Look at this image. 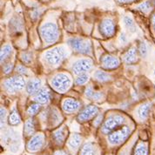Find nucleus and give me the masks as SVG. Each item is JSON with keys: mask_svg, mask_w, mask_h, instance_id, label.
Instances as JSON below:
<instances>
[{"mask_svg": "<svg viewBox=\"0 0 155 155\" xmlns=\"http://www.w3.org/2000/svg\"><path fill=\"white\" fill-rule=\"evenodd\" d=\"M67 51L64 46H57L47 51L44 54V59L51 65H59L67 57Z\"/></svg>", "mask_w": 155, "mask_h": 155, "instance_id": "f257e3e1", "label": "nucleus"}, {"mask_svg": "<svg viewBox=\"0 0 155 155\" xmlns=\"http://www.w3.org/2000/svg\"><path fill=\"white\" fill-rule=\"evenodd\" d=\"M39 33L44 43L46 45L54 44L58 39L59 31L58 28L54 23H45L39 29Z\"/></svg>", "mask_w": 155, "mask_h": 155, "instance_id": "f03ea898", "label": "nucleus"}, {"mask_svg": "<svg viewBox=\"0 0 155 155\" xmlns=\"http://www.w3.org/2000/svg\"><path fill=\"white\" fill-rule=\"evenodd\" d=\"M68 45L76 52L81 54H90L92 52V44L83 38H71L67 41Z\"/></svg>", "mask_w": 155, "mask_h": 155, "instance_id": "7ed1b4c3", "label": "nucleus"}, {"mask_svg": "<svg viewBox=\"0 0 155 155\" xmlns=\"http://www.w3.org/2000/svg\"><path fill=\"white\" fill-rule=\"evenodd\" d=\"M51 86L58 92H66L70 88L71 80V78L64 73H59L53 78L51 81Z\"/></svg>", "mask_w": 155, "mask_h": 155, "instance_id": "20e7f679", "label": "nucleus"}, {"mask_svg": "<svg viewBox=\"0 0 155 155\" xmlns=\"http://www.w3.org/2000/svg\"><path fill=\"white\" fill-rule=\"evenodd\" d=\"M25 81L21 76H14L10 78L4 82V87L9 93H15V92L21 91L25 88Z\"/></svg>", "mask_w": 155, "mask_h": 155, "instance_id": "39448f33", "label": "nucleus"}, {"mask_svg": "<svg viewBox=\"0 0 155 155\" xmlns=\"http://www.w3.org/2000/svg\"><path fill=\"white\" fill-rule=\"evenodd\" d=\"M124 123H125L124 117H122L121 115H113L105 121L102 127V132L104 134H109Z\"/></svg>", "mask_w": 155, "mask_h": 155, "instance_id": "423d86ee", "label": "nucleus"}, {"mask_svg": "<svg viewBox=\"0 0 155 155\" xmlns=\"http://www.w3.org/2000/svg\"><path fill=\"white\" fill-rule=\"evenodd\" d=\"M130 128L128 127H122L120 130L113 132L108 136L109 143L112 145H119L127 140V138L130 134Z\"/></svg>", "mask_w": 155, "mask_h": 155, "instance_id": "0eeeda50", "label": "nucleus"}, {"mask_svg": "<svg viewBox=\"0 0 155 155\" xmlns=\"http://www.w3.org/2000/svg\"><path fill=\"white\" fill-rule=\"evenodd\" d=\"M92 60L90 58H81L76 61L72 65V71L76 75L84 74L92 67Z\"/></svg>", "mask_w": 155, "mask_h": 155, "instance_id": "6e6552de", "label": "nucleus"}, {"mask_svg": "<svg viewBox=\"0 0 155 155\" xmlns=\"http://www.w3.org/2000/svg\"><path fill=\"white\" fill-rule=\"evenodd\" d=\"M45 144V136L43 134H35L27 144V150L31 153H35L40 150Z\"/></svg>", "mask_w": 155, "mask_h": 155, "instance_id": "1a4fd4ad", "label": "nucleus"}, {"mask_svg": "<svg viewBox=\"0 0 155 155\" xmlns=\"http://www.w3.org/2000/svg\"><path fill=\"white\" fill-rule=\"evenodd\" d=\"M99 113V108L96 106H89L87 107H85V109H83L82 112H80V113L78 115L77 120L78 122H85L87 120L92 119L94 116H96Z\"/></svg>", "mask_w": 155, "mask_h": 155, "instance_id": "9d476101", "label": "nucleus"}, {"mask_svg": "<svg viewBox=\"0 0 155 155\" xmlns=\"http://www.w3.org/2000/svg\"><path fill=\"white\" fill-rule=\"evenodd\" d=\"M99 30H100L101 34L104 37L111 38L115 33V25L112 19L106 18L100 23Z\"/></svg>", "mask_w": 155, "mask_h": 155, "instance_id": "9b49d317", "label": "nucleus"}, {"mask_svg": "<svg viewBox=\"0 0 155 155\" xmlns=\"http://www.w3.org/2000/svg\"><path fill=\"white\" fill-rule=\"evenodd\" d=\"M102 66L105 69H115L117 67H119L120 64V59L117 57L110 55V54H106L102 58Z\"/></svg>", "mask_w": 155, "mask_h": 155, "instance_id": "f8f14e48", "label": "nucleus"}, {"mask_svg": "<svg viewBox=\"0 0 155 155\" xmlns=\"http://www.w3.org/2000/svg\"><path fill=\"white\" fill-rule=\"evenodd\" d=\"M81 104L74 99L71 98H68L64 100L63 104H62V107L63 110L67 113H72L77 112L78 110L80 108Z\"/></svg>", "mask_w": 155, "mask_h": 155, "instance_id": "ddd939ff", "label": "nucleus"}, {"mask_svg": "<svg viewBox=\"0 0 155 155\" xmlns=\"http://www.w3.org/2000/svg\"><path fill=\"white\" fill-rule=\"evenodd\" d=\"M50 99H51V92L46 87L41 88L36 93L34 97V100L38 104H46L49 102Z\"/></svg>", "mask_w": 155, "mask_h": 155, "instance_id": "4468645a", "label": "nucleus"}, {"mask_svg": "<svg viewBox=\"0 0 155 155\" xmlns=\"http://www.w3.org/2000/svg\"><path fill=\"white\" fill-rule=\"evenodd\" d=\"M42 85V81L39 78H33L29 81V83L26 85V91L29 94H34L35 92H38Z\"/></svg>", "mask_w": 155, "mask_h": 155, "instance_id": "2eb2a0df", "label": "nucleus"}, {"mask_svg": "<svg viewBox=\"0 0 155 155\" xmlns=\"http://www.w3.org/2000/svg\"><path fill=\"white\" fill-rule=\"evenodd\" d=\"M137 50L132 47L127 51L123 56V60L127 64H134L137 61Z\"/></svg>", "mask_w": 155, "mask_h": 155, "instance_id": "dca6fc26", "label": "nucleus"}, {"mask_svg": "<svg viewBox=\"0 0 155 155\" xmlns=\"http://www.w3.org/2000/svg\"><path fill=\"white\" fill-rule=\"evenodd\" d=\"M81 141H82V138L79 134H72L68 140V146L71 150H77L81 144Z\"/></svg>", "mask_w": 155, "mask_h": 155, "instance_id": "f3484780", "label": "nucleus"}, {"mask_svg": "<svg viewBox=\"0 0 155 155\" xmlns=\"http://www.w3.org/2000/svg\"><path fill=\"white\" fill-rule=\"evenodd\" d=\"M152 104L151 103H145L143 105H141L140 107L138 109V115L140 117V119L142 120H145L149 115V112L151 110Z\"/></svg>", "mask_w": 155, "mask_h": 155, "instance_id": "a211bd4d", "label": "nucleus"}, {"mask_svg": "<svg viewBox=\"0 0 155 155\" xmlns=\"http://www.w3.org/2000/svg\"><path fill=\"white\" fill-rule=\"evenodd\" d=\"M53 139L56 141L57 144L58 145H62L64 141L65 140V130H64V127H61L59 129L56 130L53 133Z\"/></svg>", "mask_w": 155, "mask_h": 155, "instance_id": "6ab92c4d", "label": "nucleus"}, {"mask_svg": "<svg viewBox=\"0 0 155 155\" xmlns=\"http://www.w3.org/2000/svg\"><path fill=\"white\" fill-rule=\"evenodd\" d=\"M85 96L88 99H92V100H99L103 98V94L101 92L94 91L92 87H87L85 89Z\"/></svg>", "mask_w": 155, "mask_h": 155, "instance_id": "aec40b11", "label": "nucleus"}, {"mask_svg": "<svg viewBox=\"0 0 155 155\" xmlns=\"http://www.w3.org/2000/svg\"><path fill=\"white\" fill-rule=\"evenodd\" d=\"M12 52V47L11 45H5L1 48V51H0V60H1V64L8 57L11 55V53Z\"/></svg>", "mask_w": 155, "mask_h": 155, "instance_id": "412c9836", "label": "nucleus"}, {"mask_svg": "<svg viewBox=\"0 0 155 155\" xmlns=\"http://www.w3.org/2000/svg\"><path fill=\"white\" fill-rule=\"evenodd\" d=\"M134 155H148V145L145 142H140L134 150Z\"/></svg>", "mask_w": 155, "mask_h": 155, "instance_id": "4be33fe9", "label": "nucleus"}, {"mask_svg": "<svg viewBox=\"0 0 155 155\" xmlns=\"http://www.w3.org/2000/svg\"><path fill=\"white\" fill-rule=\"evenodd\" d=\"M35 131V125H34V121L32 119H29L26 120L25 125V134L28 135H31L34 134Z\"/></svg>", "mask_w": 155, "mask_h": 155, "instance_id": "5701e85b", "label": "nucleus"}, {"mask_svg": "<svg viewBox=\"0 0 155 155\" xmlns=\"http://www.w3.org/2000/svg\"><path fill=\"white\" fill-rule=\"evenodd\" d=\"M94 77L99 82H106L111 79V76L108 73H106V71H97L94 73Z\"/></svg>", "mask_w": 155, "mask_h": 155, "instance_id": "b1692460", "label": "nucleus"}, {"mask_svg": "<svg viewBox=\"0 0 155 155\" xmlns=\"http://www.w3.org/2000/svg\"><path fill=\"white\" fill-rule=\"evenodd\" d=\"M20 117L18 115V112L16 110H13L12 113H11V115L9 116V123L12 125V126H17L20 123Z\"/></svg>", "mask_w": 155, "mask_h": 155, "instance_id": "393cba45", "label": "nucleus"}, {"mask_svg": "<svg viewBox=\"0 0 155 155\" xmlns=\"http://www.w3.org/2000/svg\"><path fill=\"white\" fill-rule=\"evenodd\" d=\"M124 23H125V25L130 31L134 32L136 31V26H135V24H134V19L129 17V16H125L124 17Z\"/></svg>", "mask_w": 155, "mask_h": 155, "instance_id": "a878e982", "label": "nucleus"}, {"mask_svg": "<svg viewBox=\"0 0 155 155\" xmlns=\"http://www.w3.org/2000/svg\"><path fill=\"white\" fill-rule=\"evenodd\" d=\"M81 155H94V148L92 143H87L83 147Z\"/></svg>", "mask_w": 155, "mask_h": 155, "instance_id": "bb28decb", "label": "nucleus"}, {"mask_svg": "<svg viewBox=\"0 0 155 155\" xmlns=\"http://www.w3.org/2000/svg\"><path fill=\"white\" fill-rule=\"evenodd\" d=\"M40 109H41L40 104L35 103V104H32V105H31V106H29L28 109H27V113H28L29 115H31V116H34V115H36L37 113L40 111Z\"/></svg>", "mask_w": 155, "mask_h": 155, "instance_id": "cd10ccee", "label": "nucleus"}, {"mask_svg": "<svg viewBox=\"0 0 155 155\" xmlns=\"http://www.w3.org/2000/svg\"><path fill=\"white\" fill-rule=\"evenodd\" d=\"M10 25L12 26V28L13 29V31H21L22 27V21L19 18H12V21L10 22Z\"/></svg>", "mask_w": 155, "mask_h": 155, "instance_id": "c85d7f7f", "label": "nucleus"}, {"mask_svg": "<svg viewBox=\"0 0 155 155\" xmlns=\"http://www.w3.org/2000/svg\"><path fill=\"white\" fill-rule=\"evenodd\" d=\"M51 114H50V120H51V122L52 125H56L58 123L59 121V118H60V115L59 113H58L56 109H53L51 112Z\"/></svg>", "mask_w": 155, "mask_h": 155, "instance_id": "c756f323", "label": "nucleus"}, {"mask_svg": "<svg viewBox=\"0 0 155 155\" xmlns=\"http://www.w3.org/2000/svg\"><path fill=\"white\" fill-rule=\"evenodd\" d=\"M88 79H89V76L86 73L80 74L76 78V84L77 85H84V84H85L88 81Z\"/></svg>", "mask_w": 155, "mask_h": 155, "instance_id": "7c9ffc66", "label": "nucleus"}, {"mask_svg": "<svg viewBox=\"0 0 155 155\" xmlns=\"http://www.w3.org/2000/svg\"><path fill=\"white\" fill-rule=\"evenodd\" d=\"M137 8H138L139 10L142 11V12H148V11L150 10V8H151V5H150V3H149L148 1H146V2H144V3L140 4V5H139Z\"/></svg>", "mask_w": 155, "mask_h": 155, "instance_id": "2f4dec72", "label": "nucleus"}, {"mask_svg": "<svg viewBox=\"0 0 155 155\" xmlns=\"http://www.w3.org/2000/svg\"><path fill=\"white\" fill-rule=\"evenodd\" d=\"M139 51L140 52V55L142 57L147 56V45L146 43L141 42L140 44V46H139Z\"/></svg>", "mask_w": 155, "mask_h": 155, "instance_id": "473e14b6", "label": "nucleus"}, {"mask_svg": "<svg viewBox=\"0 0 155 155\" xmlns=\"http://www.w3.org/2000/svg\"><path fill=\"white\" fill-rule=\"evenodd\" d=\"M21 59L25 64H30L31 61V55L27 52H23L21 54Z\"/></svg>", "mask_w": 155, "mask_h": 155, "instance_id": "72a5a7b5", "label": "nucleus"}, {"mask_svg": "<svg viewBox=\"0 0 155 155\" xmlns=\"http://www.w3.org/2000/svg\"><path fill=\"white\" fill-rule=\"evenodd\" d=\"M12 69H13V64L8 63L6 64H5V66H4V72L5 74H8L12 71Z\"/></svg>", "mask_w": 155, "mask_h": 155, "instance_id": "f704fd0d", "label": "nucleus"}, {"mask_svg": "<svg viewBox=\"0 0 155 155\" xmlns=\"http://www.w3.org/2000/svg\"><path fill=\"white\" fill-rule=\"evenodd\" d=\"M17 71L18 73H21V74H28L29 73V70L26 67H25L24 65H18L17 67Z\"/></svg>", "mask_w": 155, "mask_h": 155, "instance_id": "c9c22d12", "label": "nucleus"}, {"mask_svg": "<svg viewBox=\"0 0 155 155\" xmlns=\"http://www.w3.org/2000/svg\"><path fill=\"white\" fill-rule=\"evenodd\" d=\"M6 118V110L2 106L1 107V126L3 127V123H5Z\"/></svg>", "mask_w": 155, "mask_h": 155, "instance_id": "e433bc0d", "label": "nucleus"}, {"mask_svg": "<svg viewBox=\"0 0 155 155\" xmlns=\"http://www.w3.org/2000/svg\"><path fill=\"white\" fill-rule=\"evenodd\" d=\"M120 42L122 43V44H126V43H127V37H126V35H125L124 33H122V34L120 35Z\"/></svg>", "mask_w": 155, "mask_h": 155, "instance_id": "4c0bfd02", "label": "nucleus"}, {"mask_svg": "<svg viewBox=\"0 0 155 155\" xmlns=\"http://www.w3.org/2000/svg\"><path fill=\"white\" fill-rule=\"evenodd\" d=\"M117 1L120 3H130V2H133L134 0H117Z\"/></svg>", "mask_w": 155, "mask_h": 155, "instance_id": "58836bf2", "label": "nucleus"}, {"mask_svg": "<svg viewBox=\"0 0 155 155\" xmlns=\"http://www.w3.org/2000/svg\"><path fill=\"white\" fill-rule=\"evenodd\" d=\"M54 155H67L66 153H64V152H62V151H58V152H56L55 153H54Z\"/></svg>", "mask_w": 155, "mask_h": 155, "instance_id": "ea45409f", "label": "nucleus"}, {"mask_svg": "<svg viewBox=\"0 0 155 155\" xmlns=\"http://www.w3.org/2000/svg\"><path fill=\"white\" fill-rule=\"evenodd\" d=\"M101 119H102V116H99V117L97 118V120H96L97 121L94 122V124H95V125H99V123L100 122V120H101Z\"/></svg>", "mask_w": 155, "mask_h": 155, "instance_id": "a19ab883", "label": "nucleus"}, {"mask_svg": "<svg viewBox=\"0 0 155 155\" xmlns=\"http://www.w3.org/2000/svg\"><path fill=\"white\" fill-rule=\"evenodd\" d=\"M152 21H153V26L155 27V13L153 16V19H152Z\"/></svg>", "mask_w": 155, "mask_h": 155, "instance_id": "79ce46f5", "label": "nucleus"}, {"mask_svg": "<svg viewBox=\"0 0 155 155\" xmlns=\"http://www.w3.org/2000/svg\"><path fill=\"white\" fill-rule=\"evenodd\" d=\"M120 155H126L125 153H122V154H120Z\"/></svg>", "mask_w": 155, "mask_h": 155, "instance_id": "37998d69", "label": "nucleus"}, {"mask_svg": "<svg viewBox=\"0 0 155 155\" xmlns=\"http://www.w3.org/2000/svg\"><path fill=\"white\" fill-rule=\"evenodd\" d=\"M154 75H155V70H154Z\"/></svg>", "mask_w": 155, "mask_h": 155, "instance_id": "c03bdc74", "label": "nucleus"}, {"mask_svg": "<svg viewBox=\"0 0 155 155\" xmlns=\"http://www.w3.org/2000/svg\"><path fill=\"white\" fill-rule=\"evenodd\" d=\"M154 3H155V0H154Z\"/></svg>", "mask_w": 155, "mask_h": 155, "instance_id": "a18cd8bd", "label": "nucleus"}]
</instances>
